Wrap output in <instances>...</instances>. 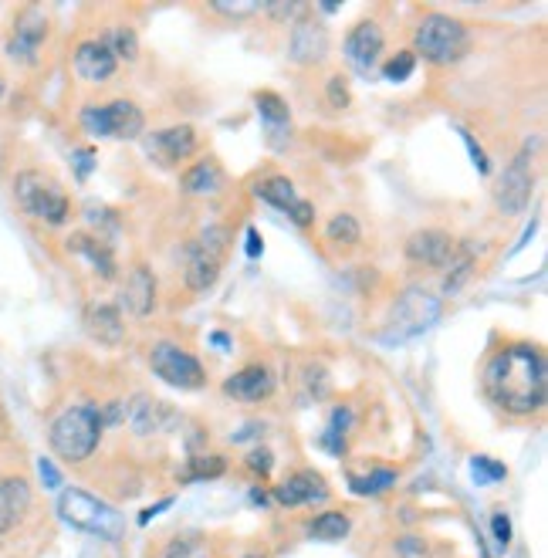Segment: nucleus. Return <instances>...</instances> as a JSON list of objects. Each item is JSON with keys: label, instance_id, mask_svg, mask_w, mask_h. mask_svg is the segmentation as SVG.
<instances>
[{"label": "nucleus", "instance_id": "1", "mask_svg": "<svg viewBox=\"0 0 548 558\" xmlns=\"http://www.w3.org/2000/svg\"><path fill=\"white\" fill-rule=\"evenodd\" d=\"M545 356L538 345L515 342L494 352L484 366L481 386L488 400L511 416H532L545 406Z\"/></svg>", "mask_w": 548, "mask_h": 558}, {"label": "nucleus", "instance_id": "2", "mask_svg": "<svg viewBox=\"0 0 548 558\" xmlns=\"http://www.w3.org/2000/svg\"><path fill=\"white\" fill-rule=\"evenodd\" d=\"M102 440V410H95L92 403H78L68 406L65 413L55 416L48 430V444L51 450L68 460V464H82L95 454Z\"/></svg>", "mask_w": 548, "mask_h": 558}, {"label": "nucleus", "instance_id": "3", "mask_svg": "<svg viewBox=\"0 0 548 558\" xmlns=\"http://www.w3.org/2000/svg\"><path fill=\"white\" fill-rule=\"evenodd\" d=\"M413 41H417L413 55H423L430 65H457L467 55V48H471V34H467L464 24L440 11L423 14Z\"/></svg>", "mask_w": 548, "mask_h": 558}, {"label": "nucleus", "instance_id": "4", "mask_svg": "<svg viewBox=\"0 0 548 558\" xmlns=\"http://www.w3.org/2000/svg\"><path fill=\"white\" fill-rule=\"evenodd\" d=\"M14 197H17V203H21L24 214L34 220H44V224H51V227L65 224L68 210H72L65 190H61L48 173H38V170H24L21 176H17Z\"/></svg>", "mask_w": 548, "mask_h": 558}, {"label": "nucleus", "instance_id": "5", "mask_svg": "<svg viewBox=\"0 0 548 558\" xmlns=\"http://www.w3.org/2000/svg\"><path fill=\"white\" fill-rule=\"evenodd\" d=\"M440 318V298H433L430 291L423 288H406L400 298L393 301L390 308V329H386V342H406V339H417L430 329V325H437Z\"/></svg>", "mask_w": 548, "mask_h": 558}, {"label": "nucleus", "instance_id": "6", "mask_svg": "<svg viewBox=\"0 0 548 558\" xmlns=\"http://www.w3.org/2000/svg\"><path fill=\"white\" fill-rule=\"evenodd\" d=\"M227 241H231V230L214 224L187 244V271H183V278H187L190 291H210L217 285Z\"/></svg>", "mask_w": 548, "mask_h": 558}, {"label": "nucleus", "instance_id": "7", "mask_svg": "<svg viewBox=\"0 0 548 558\" xmlns=\"http://www.w3.org/2000/svg\"><path fill=\"white\" fill-rule=\"evenodd\" d=\"M58 515L61 521H68L78 531H88V535L99 538H116L119 535V515L109 508L105 501L92 498V494L78 491V487H65L58 494Z\"/></svg>", "mask_w": 548, "mask_h": 558}, {"label": "nucleus", "instance_id": "8", "mask_svg": "<svg viewBox=\"0 0 548 558\" xmlns=\"http://www.w3.org/2000/svg\"><path fill=\"white\" fill-rule=\"evenodd\" d=\"M82 126L99 139H139L146 119L136 102L116 99L109 105H85Z\"/></svg>", "mask_w": 548, "mask_h": 558}, {"label": "nucleus", "instance_id": "9", "mask_svg": "<svg viewBox=\"0 0 548 558\" xmlns=\"http://www.w3.org/2000/svg\"><path fill=\"white\" fill-rule=\"evenodd\" d=\"M149 366H153L156 376L173 389H187V393H193V389H200L207 383V372H203L200 359L190 356L187 349H180V345H173V342H156L153 352H149Z\"/></svg>", "mask_w": 548, "mask_h": 558}, {"label": "nucleus", "instance_id": "10", "mask_svg": "<svg viewBox=\"0 0 548 558\" xmlns=\"http://www.w3.org/2000/svg\"><path fill=\"white\" fill-rule=\"evenodd\" d=\"M197 129L193 126H170V129H159L149 132L143 139L146 156L153 159L159 166H180L197 153Z\"/></svg>", "mask_w": 548, "mask_h": 558}, {"label": "nucleus", "instance_id": "11", "mask_svg": "<svg viewBox=\"0 0 548 558\" xmlns=\"http://www.w3.org/2000/svg\"><path fill=\"white\" fill-rule=\"evenodd\" d=\"M532 170H528V149L521 156H515L505 166V173L498 176V190H494V203H498L501 214L518 217L521 210L532 200Z\"/></svg>", "mask_w": 548, "mask_h": 558}, {"label": "nucleus", "instance_id": "12", "mask_svg": "<svg viewBox=\"0 0 548 558\" xmlns=\"http://www.w3.org/2000/svg\"><path fill=\"white\" fill-rule=\"evenodd\" d=\"M254 193H258V200L271 203L274 210L288 214L298 227H308L315 220V207L305 197H298L295 183H291L288 176H268V180H261L254 186Z\"/></svg>", "mask_w": 548, "mask_h": 558}, {"label": "nucleus", "instance_id": "13", "mask_svg": "<svg viewBox=\"0 0 548 558\" xmlns=\"http://www.w3.org/2000/svg\"><path fill=\"white\" fill-rule=\"evenodd\" d=\"M48 38V17H44L41 7H24L21 14H17L14 21V31H11V41H7V51H11V58L17 61H31L38 58V48L41 41Z\"/></svg>", "mask_w": 548, "mask_h": 558}, {"label": "nucleus", "instance_id": "14", "mask_svg": "<svg viewBox=\"0 0 548 558\" xmlns=\"http://www.w3.org/2000/svg\"><path fill=\"white\" fill-rule=\"evenodd\" d=\"M288 55L295 65H318L329 55V28L315 17H298L295 28H291Z\"/></svg>", "mask_w": 548, "mask_h": 558}, {"label": "nucleus", "instance_id": "15", "mask_svg": "<svg viewBox=\"0 0 548 558\" xmlns=\"http://www.w3.org/2000/svg\"><path fill=\"white\" fill-rule=\"evenodd\" d=\"M383 55V31L376 21H359L346 38V61L359 75H373Z\"/></svg>", "mask_w": 548, "mask_h": 558}, {"label": "nucleus", "instance_id": "16", "mask_svg": "<svg viewBox=\"0 0 548 558\" xmlns=\"http://www.w3.org/2000/svg\"><path fill=\"white\" fill-rule=\"evenodd\" d=\"M454 247L457 244L447 230L427 227V230L410 234V241H406V258L413 264H423V268H444L450 261V254H454Z\"/></svg>", "mask_w": 548, "mask_h": 558}, {"label": "nucleus", "instance_id": "17", "mask_svg": "<svg viewBox=\"0 0 548 558\" xmlns=\"http://www.w3.org/2000/svg\"><path fill=\"white\" fill-rule=\"evenodd\" d=\"M72 65H75V75L82 78V82L99 85V82H105V78H112L119 61H116L112 48L102 38H88V41H82L75 48Z\"/></svg>", "mask_w": 548, "mask_h": 558}, {"label": "nucleus", "instance_id": "18", "mask_svg": "<svg viewBox=\"0 0 548 558\" xmlns=\"http://www.w3.org/2000/svg\"><path fill=\"white\" fill-rule=\"evenodd\" d=\"M31 508V484L24 477H0V535L14 531Z\"/></svg>", "mask_w": 548, "mask_h": 558}, {"label": "nucleus", "instance_id": "19", "mask_svg": "<svg viewBox=\"0 0 548 558\" xmlns=\"http://www.w3.org/2000/svg\"><path fill=\"white\" fill-rule=\"evenodd\" d=\"M274 498L285 508H298V504H318L329 498V487H325V477L315 471H298L291 474L288 481H281L274 487Z\"/></svg>", "mask_w": 548, "mask_h": 558}, {"label": "nucleus", "instance_id": "20", "mask_svg": "<svg viewBox=\"0 0 548 558\" xmlns=\"http://www.w3.org/2000/svg\"><path fill=\"white\" fill-rule=\"evenodd\" d=\"M224 393L244 403H261L274 393V372L268 366H244L224 383Z\"/></svg>", "mask_w": 548, "mask_h": 558}, {"label": "nucleus", "instance_id": "21", "mask_svg": "<svg viewBox=\"0 0 548 558\" xmlns=\"http://www.w3.org/2000/svg\"><path fill=\"white\" fill-rule=\"evenodd\" d=\"M254 105H258L264 132H268V143L274 149H281L291 139V112H288V102L281 99L278 92H258V95H254Z\"/></svg>", "mask_w": 548, "mask_h": 558}, {"label": "nucleus", "instance_id": "22", "mask_svg": "<svg viewBox=\"0 0 548 558\" xmlns=\"http://www.w3.org/2000/svg\"><path fill=\"white\" fill-rule=\"evenodd\" d=\"M122 305L139 318H146L156 308V278L146 264H136V268L129 271L126 288H122Z\"/></svg>", "mask_w": 548, "mask_h": 558}, {"label": "nucleus", "instance_id": "23", "mask_svg": "<svg viewBox=\"0 0 548 558\" xmlns=\"http://www.w3.org/2000/svg\"><path fill=\"white\" fill-rule=\"evenodd\" d=\"M85 332L102 345H119L126 339V322L116 305H92L85 312Z\"/></svg>", "mask_w": 548, "mask_h": 558}, {"label": "nucleus", "instance_id": "24", "mask_svg": "<svg viewBox=\"0 0 548 558\" xmlns=\"http://www.w3.org/2000/svg\"><path fill=\"white\" fill-rule=\"evenodd\" d=\"M68 251L85 258L95 268V274H102L105 281L116 278V258H112V247L99 241V237H88V234H72L68 237Z\"/></svg>", "mask_w": 548, "mask_h": 558}, {"label": "nucleus", "instance_id": "25", "mask_svg": "<svg viewBox=\"0 0 548 558\" xmlns=\"http://www.w3.org/2000/svg\"><path fill=\"white\" fill-rule=\"evenodd\" d=\"M220 190H224V170L214 159H200L183 173V193L190 197H217Z\"/></svg>", "mask_w": 548, "mask_h": 558}, {"label": "nucleus", "instance_id": "26", "mask_svg": "<svg viewBox=\"0 0 548 558\" xmlns=\"http://www.w3.org/2000/svg\"><path fill=\"white\" fill-rule=\"evenodd\" d=\"M166 406L163 403H156V400H149V396H139L136 406L129 410V420H132V427H136V433H156L159 427H163V420H166Z\"/></svg>", "mask_w": 548, "mask_h": 558}, {"label": "nucleus", "instance_id": "27", "mask_svg": "<svg viewBox=\"0 0 548 558\" xmlns=\"http://www.w3.org/2000/svg\"><path fill=\"white\" fill-rule=\"evenodd\" d=\"M444 268H447L444 291H450V295H454V291L461 288L467 278H471V271H474V251H471V247H464V244H457Z\"/></svg>", "mask_w": 548, "mask_h": 558}, {"label": "nucleus", "instance_id": "28", "mask_svg": "<svg viewBox=\"0 0 548 558\" xmlns=\"http://www.w3.org/2000/svg\"><path fill=\"white\" fill-rule=\"evenodd\" d=\"M352 521L349 515H342V511H325V515H318L312 521V538H318V542H342V538L349 535Z\"/></svg>", "mask_w": 548, "mask_h": 558}, {"label": "nucleus", "instance_id": "29", "mask_svg": "<svg viewBox=\"0 0 548 558\" xmlns=\"http://www.w3.org/2000/svg\"><path fill=\"white\" fill-rule=\"evenodd\" d=\"M325 237H329V244L335 247H356L362 237V227L352 214H335L329 220V227H325Z\"/></svg>", "mask_w": 548, "mask_h": 558}, {"label": "nucleus", "instance_id": "30", "mask_svg": "<svg viewBox=\"0 0 548 558\" xmlns=\"http://www.w3.org/2000/svg\"><path fill=\"white\" fill-rule=\"evenodd\" d=\"M349 427H352V410L349 406H339V410L332 413L329 427H325V437L322 444L332 450V454H342L346 450V437H349Z\"/></svg>", "mask_w": 548, "mask_h": 558}, {"label": "nucleus", "instance_id": "31", "mask_svg": "<svg viewBox=\"0 0 548 558\" xmlns=\"http://www.w3.org/2000/svg\"><path fill=\"white\" fill-rule=\"evenodd\" d=\"M393 484H396V474L386 471V467H376V471L366 474V477H359V474L349 477V487H352L356 494H362V498H373V494L390 491Z\"/></svg>", "mask_w": 548, "mask_h": 558}, {"label": "nucleus", "instance_id": "32", "mask_svg": "<svg viewBox=\"0 0 548 558\" xmlns=\"http://www.w3.org/2000/svg\"><path fill=\"white\" fill-rule=\"evenodd\" d=\"M102 41L112 48V55H116V61H119V58L132 61V58L139 55V38H136V31H132V28H112Z\"/></svg>", "mask_w": 548, "mask_h": 558}, {"label": "nucleus", "instance_id": "33", "mask_svg": "<svg viewBox=\"0 0 548 558\" xmlns=\"http://www.w3.org/2000/svg\"><path fill=\"white\" fill-rule=\"evenodd\" d=\"M413 68H417V55L413 51H400V55H393L383 65V78L386 82H406L413 75Z\"/></svg>", "mask_w": 548, "mask_h": 558}, {"label": "nucleus", "instance_id": "34", "mask_svg": "<svg viewBox=\"0 0 548 558\" xmlns=\"http://www.w3.org/2000/svg\"><path fill=\"white\" fill-rule=\"evenodd\" d=\"M227 471L224 457L210 454V457H197L190 460V471H187V481H203V477H220Z\"/></svg>", "mask_w": 548, "mask_h": 558}, {"label": "nucleus", "instance_id": "35", "mask_svg": "<svg viewBox=\"0 0 548 558\" xmlns=\"http://www.w3.org/2000/svg\"><path fill=\"white\" fill-rule=\"evenodd\" d=\"M471 471H474V477L481 484H488V481H505V467L498 464V460H491V457H474L471 460Z\"/></svg>", "mask_w": 548, "mask_h": 558}, {"label": "nucleus", "instance_id": "36", "mask_svg": "<svg viewBox=\"0 0 548 558\" xmlns=\"http://www.w3.org/2000/svg\"><path fill=\"white\" fill-rule=\"evenodd\" d=\"M325 95H329L332 109H346V105H349V85H346V78L332 75L329 82H325Z\"/></svg>", "mask_w": 548, "mask_h": 558}, {"label": "nucleus", "instance_id": "37", "mask_svg": "<svg viewBox=\"0 0 548 558\" xmlns=\"http://www.w3.org/2000/svg\"><path fill=\"white\" fill-rule=\"evenodd\" d=\"M72 163H75V176L78 180H88V173L95 170V149H72Z\"/></svg>", "mask_w": 548, "mask_h": 558}, {"label": "nucleus", "instance_id": "38", "mask_svg": "<svg viewBox=\"0 0 548 558\" xmlns=\"http://www.w3.org/2000/svg\"><path fill=\"white\" fill-rule=\"evenodd\" d=\"M491 528H494V542H498V548H508V542H511V518L505 515V511H494Z\"/></svg>", "mask_w": 548, "mask_h": 558}, {"label": "nucleus", "instance_id": "39", "mask_svg": "<svg viewBox=\"0 0 548 558\" xmlns=\"http://www.w3.org/2000/svg\"><path fill=\"white\" fill-rule=\"evenodd\" d=\"M247 467H251L254 474H261V477H268L271 474V467H274V457H271V450H251L247 454Z\"/></svg>", "mask_w": 548, "mask_h": 558}, {"label": "nucleus", "instance_id": "40", "mask_svg": "<svg viewBox=\"0 0 548 558\" xmlns=\"http://www.w3.org/2000/svg\"><path fill=\"white\" fill-rule=\"evenodd\" d=\"M38 474H41V481H44L48 491H58V487H61V471L51 464L48 457H38Z\"/></svg>", "mask_w": 548, "mask_h": 558}, {"label": "nucleus", "instance_id": "41", "mask_svg": "<svg viewBox=\"0 0 548 558\" xmlns=\"http://www.w3.org/2000/svg\"><path fill=\"white\" fill-rule=\"evenodd\" d=\"M461 139H464V146L471 149V159H474L477 173H488V170H491V163H488V156H484V149L474 143V136H471V132H464V129H461Z\"/></svg>", "mask_w": 548, "mask_h": 558}, {"label": "nucleus", "instance_id": "42", "mask_svg": "<svg viewBox=\"0 0 548 558\" xmlns=\"http://www.w3.org/2000/svg\"><path fill=\"white\" fill-rule=\"evenodd\" d=\"M214 7H217V11H224V14H234V17L261 11V4H214Z\"/></svg>", "mask_w": 548, "mask_h": 558}, {"label": "nucleus", "instance_id": "43", "mask_svg": "<svg viewBox=\"0 0 548 558\" xmlns=\"http://www.w3.org/2000/svg\"><path fill=\"white\" fill-rule=\"evenodd\" d=\"M264 251V241L261 234L254 227H247V258H258V254Z\"/></svg>", "mask_w": 548, "mask_h": 558}, {"label": "nucleus", "instance_id": "44", "mask_svg": "<svg viewBox=\"0 0 548 558\" xmlns=\"http://www.w3.org/2000/svg\"><path fill=\"white\" fill-rule=\"evenodd\" d=\"M170 504H173V501H159L156 508H146L143 515H139V525H149V521H153V518H156V515H159V511H163V508H170Z\"/></svg>", "mask_w": 548, "mask_h": 558}, {"label": "nucleus", "instance_id": "45", "mask_svg": "<svg viewBox=\"0 0 548 558\" xmlns=\"http://www.w3.org/2000/svg\"><path fill=\"white\" fill-rule=\"evenodd\" d=\"M0 99H4V78H0Z\"/></svg>", "mask_w": 548, "mask_h": 558}, {"label": "nucleus", "instance_id": "46", "mask_svg": "<svg viewBox=\"0 0 548 558\" xmlns=\"http://www.w3.org/2000/svg\"><path fill=\"white\" fill-rule=\"evenodd\" d=\"M247 558H261V555H247Z\"/></svg>", "mask_w": 548, "mask_h": 558}]
</instances>
